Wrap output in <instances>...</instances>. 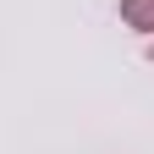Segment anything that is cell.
Here are the masks:
<instances>
[{
    "label": "cell",
    "mask_w": 154,
    "mask_h": 154,
    "mask_svg": "<svg viewBox=\"0 0 154 154\" xmlns=\"http://www.w3.org/2000/svg\"><path fill=\"white\" fill-rule=\"evenodd\" d=\"M121 22L132 28V33H143V38H154V0H121Z\"/></svg>",
    "instance_id": "1"
},
{
    "label": "cell",
    "mask_w": 154,
    "mask_h": 154,
    "mask_svg": "<svg viewBox=\"0 0 154 154\" xmlns=\"http://www.w3.org/2000/svg\"><path fill=\"white\" fill-rule=\"evenodd\" d=\"M149 61H154V38H149Z\"/></svg>",
    "instance_id": "2"
}]
</instances>
